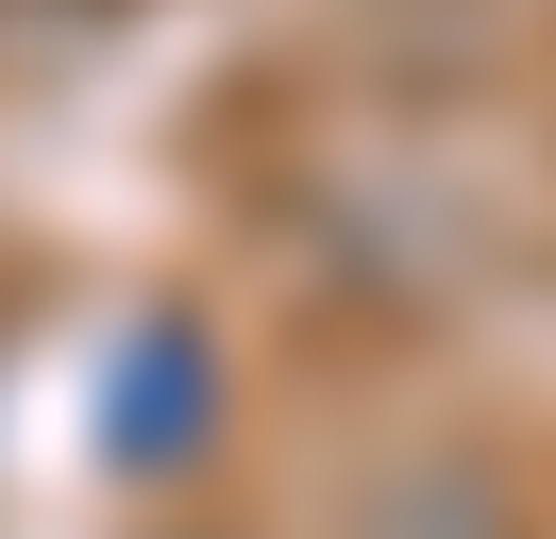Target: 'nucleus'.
Masks as SVG:
<instances>
[{
    "mask_svg": "<svg viewBox=\"0 0 556 539\" xmlns=\"http://www.w3.org/2000/svg\"><path fill=\"white\" fill-rule=\"evenodd\" d=\"M203 438H219V354H203L186 303H152V337L118 354V388H102V455L118 472H186Z\"/></svg>",
    "mask_w": 556,
    "mask_h": 539,
    "instance_id": "nucleus-1",
    "label": "nucleus"
},
{
    "mask_svg": "<svg viewBox=\"0 0 556 539\" xmlns=\"http://www.w3.org/2000/svg\"><path fill=\"white\" fill-rule=\"evenodd\" d=\"M354 539H506V489L439 455V472H405V489H388V505H371Z\"/></svg>",
    "mask_w": 556,
    "mask_h": 539,
    "instance_id": "nucleus-2",
    "label": "nucleus"
}]
</instances>
